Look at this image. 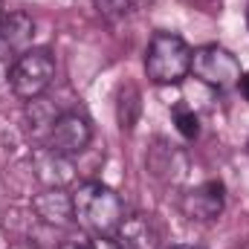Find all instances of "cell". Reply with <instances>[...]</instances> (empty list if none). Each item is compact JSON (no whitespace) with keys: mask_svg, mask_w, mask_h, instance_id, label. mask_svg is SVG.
Segmentation results:
<instances>
[{"mask_svg":"<svg viewBox=\"0 0 249 249\" xmlns=\"http://www.w3.org/2000/svg\"><path fill=\"white\" fill-rule=\"evenodd\" d=\"M72 214L81 229L96 235H116L124 220V203L110 186L87 180L72 191Z\"/></svg>","mask_w":249,"mask_h":249,"instance_id":"6da1fadb","label":"cell"},{"mask_svg":"<svg viewBox=\"0 0 249 249\" xmlns=\"http://www.w3.org/2000/svg\"><path fill=\"white\" fill-rule=\"evenodd\" d=\"M145 72L154 84H180L191 72V47L174 32H154L145 50Z\"/></svg>","mask_w":249,"mask_h":249,"instance_id":"7a4b0ae2","label":"cell"},{"mask_svg":"<svg viewBox=\"0 0 249 249\" xmlns=\"http://www.w3.org/2000/svg\"><path fill=\"white\" fill-rule=\"evenodd\" d=\"M55 78V55L47 47H32L15 58V67L9 72V87L18 99L32 102L41 99V93Z\"/></svg>","mask_w":249,"mask_h":249,"instance_id":"3957f363","label":"cell"},{"mask_svg":"<svg viewBox=\"0 0 249 249\" xmlns=\"http://www.w3.org/2000/svg\"><path fill=\"white\" fill-rule=\"evenodd\" d=\"M191 72H194V78H200L203 84H209L214 90L235 87L244 75L241 61L217 44H206V47L191 53Z\"/></svg>","mask_w":249,"mask_h":249,"instance_id":"277c9868","label":"cell"},{"mask_svg":"<svg viewBox=\"0 0 249 249\" xmlns=\"http://www.w3.org/2000/svg\"><path fill=\"white\" fill-rule=\"evenodd\" d=\"M93 139V127L81 113H61L47 130V151L58 157H78Z\"/></svg>","mask_w":249,"mask_h":249,"instance_id":"5b68a950","label":"cell"},{"mask_svg":"<svg viewBox=\"0 0 249 249\" xmlns=\"http://www.w3.org/2000/svg\"><path fill=\"white\" fill-rule=\"evenodd\" d=\"M180 209L188 220L209 223L223 212V183L220 180H206L200 186L188 188L180 200Z\"/></svg>","mask_w":249,"mask_h":249,"instance_id":"8992f818","label":"cell"},{"mask_svg":"<svg viewBox=\"0 0 249 249\" xmlns=\"http://www.w3.org/2000/svg\"><path fill=\"white\" fill-rule=\"evenodd\" d=\"M32 209H35V214L44 220V223H50V226H70V223H75V214H72V194H67L61 188H50V191H44V194H38L35 200H32Z\"/></svg>","mask_w":249,"mask_h":249,"instance_id":"52a82bcc","label":"cell"},{"mask_svg":"<svg viewBox=\"0 0 249 249\" xmlns=\"http://www.w3.org/2000/svg\"><path fill=\"white\" fill-rule=\"evenodd\" d=\"M119 244L124 249H160V232L148 214H133L119 226Z\"/></svg>","mask_w":249,"mask_h":249,"instance_id":"ba28073f","label":"cell"},{"mask_svg":"<svg viewBox=\"0 0 249 249\" xmlns=\"http://www.w3.org/2000/svg\"><path fill=\"white\" fill-rule=\"evenodd\" d=\"M0 35L12 44V50H18L20 44H26L35 35V23L23 12H12L9 18H0Z\"/></svg>","mask_w":249,"mask_h":249,"instance_id":"9c48e42d","label":"cell"},{"mask_svg":"<svg viewBox=\"0 0 249 249\" xmlns=\"http://www.w3.org/2000/svg\"><path fill=\"white\" fill-rule=\"evenodd\" d=\"M151 0H96V9L107 18V20H124L136 12H142Z\"/></svg>","mask_w":249,"mask_h":249,"instance_id":"30bf717a","label":"cell"},{"mask_svg":"<svg viewBox=\"0 0 249 249\" xmlns=\"http://www.w3.org/2000/svg\"><path fill=\"white\" fill-rule=\"evenodd\" d=\"M174 122H177V130H180L186 139H197V133H200V119L194 116V110H188L186 105H177V107H174Z\"/></svg>","mask_w":249,"mask_h":249,"instance_id":"8fae6325","label":"cell"},{"mask_svg":"<svg viewBox=\"0 0 249 249\" xmlns=\"http://www.w3.org/2000/svg\"><path fill=\"white\" fill-rule=\"evenodd\" d=\"M12 67H15V50H12V44L0 35V84H6V81H9Z\"/></svg>","mask_w":249,"mask_h":249,"instance_id":"7c38bea8","label":"cell"},{"mask_svg":"<svg viewBox=\"0 0 249 249\" xmlns=\"http://www.w3.org/2000/svg\"><path fill=\"white\" fill-rule=\"evenodd\" d=\"M90 249H124L113 235H96L93 241H90Z\"/></svg>","mask_w":249,"mask_h":249,"instance_id":"4fadbf2b","label":"cell"},{"mask_svg":"<svg viewBox=\"0 0 249 249\" xmlns=\"http://www.w3.org/2000/svg\"><path fill=\"white\" fill-rule=\"evenodd\" d=\"M58 249H90V244H84V241H64Z\"/></svg>","mask_w":249,"mask_h":249,"instance_id":"5bb4252c","label":"cell"},{"mask_svg":"<svg viewBox=\"0 0 249 249\" xmlns=\"http://www.w3.org/2000/svg\"><path fill=\"white\" fill-rule=\"evenodd\" d=\"M238 84H241V93H244V99L249 102V70L241 75V81H238Z\"/></svg>","mask_w":249,"mask_h":249,"instance_id":"9a60e30c","label":"cell"},{"mask_svg":"<svg viewBox=\"0 0 249 249\" xmlns=\"http://www.w3.org/2000/svg\"><path fill=\"white\" fill-rule=\"evenodd\" d=\"M171 249H197V247H188V244H174Z\"/></svg>","mask_w":249,"mask_h":249,"instance_id":"2e32d148","label":"cell"},{"mask_svg":"<svg viewBox=\"0 0 249 249\" xmlns=\"http://www.w3.org/2000/svg\"><path fill=\"white\" fill-rule=\"evenodd\" d=\"M197 3H206V6H214L217 0H197Z\"/></svg>","mask_w":249,"mask_h":249,"instance_id":"e0dca14e","label":"cell"},{"mask_svg":"<svg viewBox=\"0 0 249 249\" xmlns=\"http://www.w3.org/2000/svg\"><path fill=\"white\" fill-rule=\"evenodd\" d=\"M0 18H3V0H0Z\"/></svg>","mask_w":249,"mask_h":249,"instance_id":"ac0fdd59","label":"cell"},{"mask_svg":"<svg viewBox=\"0 0 249 249\" xmlns=\"http://www.w3.org/2000/svg\"><path fill=\"white\" fill-rule=\"evenodd\" d=\"M247 23H249V9H247Z\"/></svg>","mask_w":249,"mask_h":249,"instance_id":"d6986e66","label":"cell"}]
</instances>
